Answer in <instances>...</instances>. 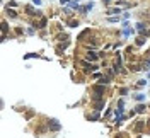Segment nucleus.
Segmentation results:
<instances>
[{
	"label": "nucleus",
	"instance_id": "obj_1",
	"mask_svg": "<svg viewBox=\"0 0 150 138\" xmlns=\"http://www.w3.org/2000/svg\"><path fill=\"white\" fill-rule=\"evenodd\" d=\"M87 60H89V62H92V60L96 62V60H97V53H92V51L87 53Z\"/></svg>",
	"mask_w": 150,
	"mask_h": 138
},
{
	"label": "nucleus",
	"instance_id": "obj_2",
	"mask_svg": "<svg viewBox=\"0 0 150 138\" xmlns=\"http://www.w3.org/2000/svg\"><path fill=\"white\" fill-rule=\"evenodd\" d=\"M94 92H96V94H97V96H101V94H102V92H104V87H102V85H99V87H96V89H94Z\"/></svg>",
	"mask_w": 150,
	"mask_h": 138
},
{
	"label": "nucleus",
	"instance_id": "obj_3",
	"mask_svg": "<svg viewBox=\"0 0 150 138\" xmlns=\"http://www.w3.org/2000/svg\"><path fill=\"white\" fill-rule=\"evenodd\" d=\"M143 38H137V44H138V46H142V44H143Z\"/></svg>",
	"mask_w": 150,
	"mask_h": 138
},
{
	"label": "nucleus",
	"instance_id": "obj_4",
	"mask_svg": "<svg viewBox=\"0 0 150 138\" xmlns=\"http://www.w3.org/2000/svg\"><path fill=\"white\" fill-rule=\"evenodd\" d=\"M9 16H10L12 19H16V17H17V14H16V12H14V10H9Z\"/></svg>",
	"mask_w": 150,
	"mask_h": 138
},
{
	"label": "nucleus",
	"instance_id": "obj_5",
	"mask_svg": "<svg viewBox=\"0 0 150 138\" xmlns=\"http://www.w3.org/2000/svg\"><path fill=\"white\" fill-rule=\"evenodd\" d=\"M143 97H145V96H142V94H138V96H137V97H135V99H137V101H143Z\"/></svg>",
	"mask_w": 150,
	"mask_h": 138
},
{
	"label": "nucleus",
	"instance_id": "obj_6",
	"mask_svg": "<svg viewBox=\"0 0 150 138\" xmlns=\"http://www.w3.org/2000/svg\"><path fill=\"white\" fill-rule=\"evenodd\" d=\"M2 27H4V33H7V22H5V21L2 22Z\"/></svg>",
	"mask_w": 150,
	"mask_h": 138
},
{
	"label": "nucleus",
	"instance_id": "obj_7",
	"mask_svg": "<svg viewBox=\"0 0 150 138\" xmlns=\"http://www.w3.org/2000/svg\"><path fill=\"white\" fill-rule=\"evenodd\" d=\"M17 5V2H14V0H12V2H9V7H16Z\"/></svg>",
	"mask_w": 150,
	"mask_h": 138
},
{
	"label": "nucleus",
	"instance_id": "obj_8",
	"mask_svg": "<svg viewBox=\"0 0 150 138\" xmlns=\"http://www.w3.org/2000/svg\"><path fill=\"white\" fill-rule=\"evenodd\" d=\"M109 12H111V14H118V12H119V9H111Z\"/></svg>",
	"mask_w": 150,
	"mask_h": 138
},
{
	"label": "nucleus",
	"instance_id": "obj_9",
	"mask_svg": "<svg viewBox=\"0 0 150 138\" xmlns=\"http://www.w3.org/2000/svg\"><path fill=\"white\" fill-rule=\"evenodd\" d=\"M33 2H34L36 5H41V4H43V2H41V0H33Z\"/></svg>",
	"mask_w": 150,
	"mask_h": 138
},
{
	"label": "nucleus",
	"instance_id": "obj_10",
	"mask_svg": "<svg viewBox=\"0 0 150 138\" xmlns=\"http://www.w3.org/2000/svg\"><path fill=\"white\" fill-rule=\"evenodd\" d=\"M104 2H106V4H109V0H104Z\"/></svg>",
	"mask_w": 150,
	"mask_h": 138
}]
</instances>
